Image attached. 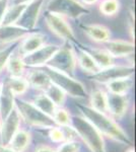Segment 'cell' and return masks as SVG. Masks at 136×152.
I'll return each instance as SVG.
<instances>
[{"label": "cell", "instance_id": "cell-1", "mask_svg": "<svg viewBox=\"0 0 136 152\" xmlns=\"http://www.w3.org/2000/svg\"><path fill=\"white\" fill-rule=\"evenodd\" d=\"M78 109L83 115V118H85L102 135L107 136L121 144H125V145L131 144L129 136L125 133L124 130L106 114L96 112L87 105L78 104Z\"/></svg>", "mask_w": 136, "mask_h": 152}, {"label": "cell", "instance_id": "cell-2", "mask_svg": "<svg viewBox=\"0 0 136 152\" xmlns=\"http://www.w3.org/2000/svg\"><path fill=\"white\" fill-rule=\"evenodd\" d=\"M71 125L76 131L78 137L82 139L91 152H106V146L103 135L85 118H71Z\"/></svg>", "mask_w": 136, "mask_h": 152}, {"label": "cell", "instance_id": "cell-3", "mask_svg": "<svg viewBox=\"0 0 136 152\" xmlns=\"http://www.w3.org/2000/svg\"><path fill=\"white\" fill-rule=\"evenodd\" d=\"M15 105L21 120H24L26 124L39 128L52 129L57 127L53 118L41 112L33 102L15 99Z\"/></svg>", "mask_w": 136, "mask_h": 152}, {"label": "cell", "instance_id": "cell-4", "mask_svg": "<svg viewBox=\"0 0 136 152\" xmlns=\"http://www.w3.org/2000/svg\"><path fill=\"white\" fill-rule=\"evenodd\" d=\"M45 72L50 77L51 82L63 89L66 94H69L73 97H79V99H85L87 95L85 85L80 81L75 80L66 73L53 69L49 66H45Z\"/></svg>", "mask_w": 136, "mask_h": 152}, {"label": "cell", "instance_id": "cell-5", "mask_svg": "<svg viewBox=\"0 0 136 152\" xmlns=\"http://www.w3.org/2000/svg\"><path fill=\"white\" fill-rule=\"evenodd\" d=\"M47 9L48 11L61 14L67 19H78L90 13V9L79 0H50Z\"/></svg>", "mask_w": 136, "mask_h": 152}, {"label": "cell", "instance_id": "cell-6", "mask_svg": "<svg viewBox=\"0 0 136 152\" xmlns=\"http://www.w3.org/2000/svg\"><path fill=\"white\" fill-rule=\"evenodd\" d=\"M76 64H77L76 54L72 49L68 47H60L58 52L54 55V57L46 66L71 76L75 70Z\"/></svg>", "mask_w": 136, "mask_h": 152}, {"label": "cell", "instance_id": "cell-7", "mask_svg": "<svg viewBox=\"0 0 136 152\" xmlns=\"http://www.w3.org/2000/svg\"><path fill=\"white\" fill-rule=\"evenodd\" d=\"M45 20L47 26L54 35L63 40H75L73 28H71L70 23H68V19L65 16L55 13V12L48 11L45 16Z\"/></svg>", "mask_w": 136, "mask_h": 152}, {"label": "cell", "instance_id": "cell-8", "mask_svg": "<svg viewBox=\"0 0 136 152\" xmlns=\"http://www.w3.org/2000/svg\"><path fill=\"white\" fill-rule=\"evenodd\" d=\"M134 74V67L133 66H111L106 69L100 70L96 74L91 76L93 80L100 83H107L114 80L121 79V78L132 77Z\"/></svg>", "mask_w": 136, "mask_h": 152}, {"label": "cell", "instance_id": "cell-9", "mask_svg": "<svg viewBox=\"0 0 136 152\" xmlns=\"http://www.w3.org/2000/svg\"><path fill=\"white\" fill-rule=\"evenodd\" d=\"M60 47L57 45H44L43 47L35 51L23 58V61L26 66L31 67H42L46 66L54 57V55L58 52Z\"/></svg>", "mask_w": 136, "mask_h": 152}, {"label": "cell", "instance_id": "cell-10", "mask_svg": "<svg viewBox=\"0 0 136 152\" xmlns=\"http://www.w3.org/2000/svg\"><path fill=\"white\" fill-rule=\"evenodd\" d=\"M21 122V118L19 116L17 110L14 107L10 112V114L3 120V122H2L1 131H0L2 145L8 146L12 137H13L16 132L19 130Z\"/></svg>", "mask_w": 136, "mask_h": 152}, {"label": "cell", "instance_id": "cell-11", "mask_svg": "<svg viewBox=\"0 0 136 152\" xmlns=\"http://www.w3.org/2000/svg\"><path fill=\"white\" fill-rule=\"evenodd\" d=\"M44 0H36L26 5V9L21 14L19 20L17 21L16 26L26 28L28 31L35 28L38 21L39 15L41 13L42 6H43Z\"/></svg>", "mask_w": 136, "mask_h": 152}, {"label": "cell", "instance_id": "cell-12", "mask_svg": "<svg viewBox=\"0 0 136 152\" xmlns=\"http://www.w3.org/2000/svg\"><path fill=\"white\" fill-rule=\"evenodd\" d=\"M46 43V37L40 33H29L21 40L18 45V55L21 58L34 53L38 49L43 47Z\"/></svg>", "mask_w": 136, "mask_h": 152}, {"label": "cell", "instance_id": "cell-13", "mask_svg": "<svg viewBox=\"0 0 136 152\" xmlns=\"http://www.w3.org/2000/svg\"><path fill=\"white\" fill-rule=\"evenodd\" d=\"M129 100L126 95L108 94L107 95V111L115 119H121L127 113Z\"/></svg>", "mask_w": 136, "mask_h": 152}, {"label": "cell", "instance_id": "cell-14", "mask_svg": "<svg viewBox=\"0 0 136 152\" xmlns=\"http://www.w3.org/2000/svg\"><path fill=\"white\" fill-rule=\"evenodd\" d=\"M106 51L112 58H123L133 55L135 50L134 43L124 40H110L105 43Z\"/></svg>", "mask_w": 136, "mask_h": 152}, {"label": "cell", "instance_id": "cell-15", "mask_svg": "<svg viewBox=\"0 0 136 152\" xmlns=\"http://www.w3.org/2000/svg\"><path fill=\"white\" fill-rule=\"evenodd\" d=\"M31 31L23 28L21 26H0V45L14 44L17 41H21L26 38Z\"/></svg>", "mask_w": 136, "mask_h": 152}, {"label": "cell", "instance_id": "cell-16", "mask_svg": "<svg viewBox=\"0 0 136 152\" xmlns=\"http://www.w3.org/2000/svg\"><path fill=\"white\" fill-rule=\"evenodd\" d=\"M83 31L87 38L96 43L105 44L111 39L110 29L103 24H87L83 26Z\"/></svg>", "mask_w": 136, "mask_h": 152}, {"label": "cell", "instance_id": "cell-17", "mask_svg": "<svg viewBox=\"0 0 136 152\" xmlns=\"http://www.w3.org/2000/svg\"><path fill=\"white\" fill-rule=\"evenodd\" d=\"M14 107H15V95L12 94L5 82L2 85L1 94H0V119H5L14 109Z\"/></svg>", "mask_w": 136, "mask_h": 152}, {"label": "cell", "instance_id": "cell-18", "mask_svg": "<svg viewBox=\"0 0 136 152\" xmlns=\"http://www.w3.org/2000/svg\"><path fill=\"white\" fill-rule=\"evenodd\" d=\"M29 86H33L36 89L39 90H45L51 85V79L48 74L43 70L34 69L29 73L26 77Z\"/></svg>", "mask_w": 136, "mask_h": 152}, {"label": "cell", "instance_id": "cell-19", "mask_svg": "<svg viewBox=\"0 0 136 152\" xmlns=\"http://www.w3.org/2000/svg\"><path fill=\"white\" fill-rule=\"evenodd\" d=\"M26 5L28 4L15 3L13 5L7 6L0 26H13V24H16L17 21L21 18L23 12L24 11V9H26Z\"/></svg>", "mask_w": 136, "mask_h": 152}, {"label": "cell", "instance_id": "cell-20", "mask_svg": "<svg viewBox=\"0 0 136 152\" xmlns=\"http://www.w3.org/2000/svg\"><path fill=\"white\" fill-rule=\"evenodd\" d=\"M133 86V79L132 77L128 78H121V79L114 80L107 83V88L110 94L126 95L128 91Z\"/></svg>", "mask_w": 136, "mask_h": 152}, {"label": "cell", "instance_id": "cell-21", "mask_svg": "<svg viewBox=\"0 0 136 152\" xmlns=\"http://www.w3.org/2000/svg\"><path fill=\"white\" fill-rule=\"evenodd\" d=\"M31 143V134L24 130H18L12 137L8 146L16 152H24Z\"/></svg>", "mask_w": 136, "mask_h": 152}, {"label": "cell", "instance_id": "cell-22", "mask_svg": "<svg viewBox=\"0 0 136 152\" xmlns=\"http://www.w3.org/2000/svg\"><path fill=\"white\" fill-rule=\"evenodd\" d=\"M76 60H77V63L79 64L80 67L87 73L96 74L98 72H100L101 69L99 68V66L96 65L95 60H93V57H91L90 53L86 50L80 49L78 56L76 55Z\"/></svg>", "mask_w": 136, "mask_h": 152}, {"label": "cell", "instance_id": "cell-23", "mask_svg": "<svg viewBox=\"0 0 136 152\" xmlns=\"http://www.w3.org/2000/svg\"><path fill=\"white\" fill-rule=\"evenodd\" d=\"M90 53V55L93 57V59L95 60V62L96 63V65L99 66L101 70L106 69L108 67L114 65L113 62V58L110 56L106 50H102V49H90L87 51Z\"/></svg>", "mask_w": 136, "mask_h": 152}, {"label": "cell", "instance_id": "cell-24", "mask_svg": "<svg viewBox=\"0 0 136 152\" xmlns=\"http://www.w3.org/2000/svg\"><path fill=\"white\" fill-rule=\"evenodd\" d=\"M6 84L15 96L26 94L29 87L28 80L24 76H10V78L6 81Z\"/></svg>", "mask_w": 136, "mask_h": 152}, {"label": "cell", "instance_id": "cell-25", "mask_svg": "<svg viewBox=\"0 0 136 152\" xmlns=\"http://www.w3.org/2000/svg\"><path fill=\"white\" fill-rule=\"evenodd\" d=\"M107 95L104 90L98 89L90 94V107L96 112L107 114Z\"/></svg>", "mask_w": 136, "mask_h": 152}, {"label": "cell", "instance_id": "cell-26", "mask_svg": "<svg viewBox=\"0 0 136 152\" xmlns=\"http://www.w3.org/2000/svg\"><path fill=\"white\" fill-rule=\"evenodd\" d=\"M6 68L10 76H23L26 65L23 61V58L18 54L16 55L12 53L7 61Z\"/></svg>", "mask_w": 136, "mask_h": 152}, {"label": "cell", "instance_id": "cell-27", "mask_svg": "<svg viewBox=\"0 0 136 152\" xmlns=\"http://www.w3.org/2000/svg\"><path fill=\"white\" fill-rule=\"evenodd\" d=\"M45 94L55 104L56 107H62L66 100V94L63 89H61L59 86H57L54 83H51V85L45 90Z\"/></svg>", "mask_w": 136, "mask_h": 152}, {"label": "cell", "instance_id": "cell-28", "mask_svg": "<svg viewBox=\"0 0 136 152\" xmlns=\"http://www.w3.org/2000/svg\"><path fill=\"white\" fill-rule=\"evenodd\" d=\"M33 104L40 110L41 112H43L44 114L48 115L50 117H53L54 112L57 109V107L55 105L52 100L47 96L46 94H41L39 96H37L35 99Z\"/></svg>", "mask_w": 136, "mask_h": 152}, {"label": "cell", "instance_id": "cell-29", "mask_svg": "<svg viewBox=\"0 0 136 152\" xmlns=\"http://www.w3.org/2000/svg\"><path fill=\"white\" fill-rule=\"evenodd\" d=\"M99 10L103 15L108 18L115 16L120 10L119 0H102L99 5Z\"/></svg>", "mask_w": 136, "mask_h": 152}, {"label": "cell", "instance_id": "cell-30", "mask_svg": "<svg viewBox=\"0 0 136 152\" xmlns=\"http://www.w3.org/2000/svg\"><path fill=\"white\" fill-rule=\"evenodd\" d=\"M53 120L56 123L57 126H69L71 125V116L68 113L67 110L63 109V107H57L54 112Z\"/></svg>", "mask_w": 136, "mask_h": 152}, {"label": "cell", "instance_id": "cell-31", "mask_svg": "<svg viewBox=\"0 0 136 152\" xmlns=\"http://www.w3.org/2000/svg\"><path fill=\"white\" fill-rule=\"evenodd\" d=\"M15 48L16 47L14 45H10L5 49L0 50V72L3 70V68L6 67L7 61H8V59L10 57L11 54L14 52Z\"/></svg>", "mask_w": 136, "mask_h": 152}, {"label": "cell", "instance_id": "cell-32", "mask_svg": "<svg viewBox=\"0 0 136 152\" xmlns=\"http://www.w3.org/2000/svg\"><path fill=\"white\" fill-rule=\"evenodd\" d=\"M49 136H50L51 140L53 142H55V143H63V142H65V138H64L62 130L58 126L55 127V128L50 129Z\"/></svg>", "mask_w": 136, "mask_h": 152}, {"label": "cell", "instance_id": "cell-33", "mask_svg": "<svg viewBox=\"0 0 136 152\" xmlns=\"http://www.w3.org/2000/svg\"><path fill=\"white\" fill-rule=\"evenodd\" d=\"M60 129L62 130L64 138H65V142L66 141H75L76 138H78V135L76 133V131L74 130V128L71 125L69 126H62L60 127Z\"/></svg>", "mask_w": 136, "mask_h": 152}, {"label": "cell", "instance_id": "cell-34", "mask_svg": "<svg viewBox=\"0 0 136 152\" xmlns=\"http://www.w3.org/2000/svg\"><path fill=\"white\" fill-rule=\"evenodd\" d=\"M79 146L75 141H66L63 142L62 145L57 149L56 152H78Z\"/></svg>", "mask_w": 136, "mask_h": 152}, {"label": "cell", "instance_id": "cell-35", "mask_svg": "<svg viewBox=\"0 0 136 152\" xmlns=\"http://www.w3.org/2000/svg\"><path fill=\"white\" fill-rule=\"evenodd\" d=\"M7 6H8V0H0V24H1L3 14L6 10Z\"/></svg>", "mask_w": 136, "mask_h": 152}, {"label": "cell", "instance_id": "cell-36", "mask_svg": "<svg viewBox=\"0 0 136 152\" xmlns=\"http://www.w3.org/2000/svg\"><path fill=\"white\" fill-rule=\"evenodd\" d=\"M36 152H56V150H54L53 148H51V147H49V146L42 145L37 148Z\"/></svg>", "mask_w": 136, "mask_h": 152}, {"label": "cell", "instance_id": "cell-37", "mask_svg": "<svg viewBox=\"0 0 136 152\" xmlns=\"http://www.w3.org/2000/svg\"><path fill=\"white\" fill-rule=\"evenodd\" d=\"M81 3L83 4V5H93V4H96V2H98V0H79Z\"/></svg>", "mask_w": 136, "mask_h": 152}, {"label": "cell", "instance_id": "cell-38", "mask_svg": "<svg viewBox=\"0 0 136 152\" xmlns=\"http://www.w3.org/2000/svg\"><path fill=\"white\" fill-rule=\"evenodd\" d=\"M0 152H16L13 149L10 148L9 146H4V145H0Z\"/></svg>", "mask_w": 136, "mask_h": 152}, {"label": "cell", "instance_id": "cell-39", "mask_svg": "<svg viewBox=\"0 0 136 152\" xmlns=\"http://www.w3.org/2000/svg\"><path fill=\"white\" fill-rule=\"evenodd\" d=\"M15 3H24V4H29L33 1H36V0H14Z\"/></svg>", "mask_w": 136, "mask_h": 152}, {"label": "cell", "instance_id": "cell-40", "mask_svg": "<svg viewBox=\"0 0 136 152\" xmlns=\"http://www.w3.org/2000/svg\"><path fill=\"white\" fill-rule=\"evenodd\" d=\"M1 126H2V121H1V119H0V131H1Z\"/></svg>", "mask_w": 136, "mask_h": 152}, {"label": "cell", "instance_id": "cell-41", "mask_svg": "<svg viewBox=\"0 0 136 152\" xmlns=\"http://www.w3.org/2000/svg\"><path fill=\"white\" fill-rule=\"evenodd\" d=\"M1 89H2V84H0V94H1Z\"/></svg>", "mask_w": 136, "mask_h": 152}]
</instances>
